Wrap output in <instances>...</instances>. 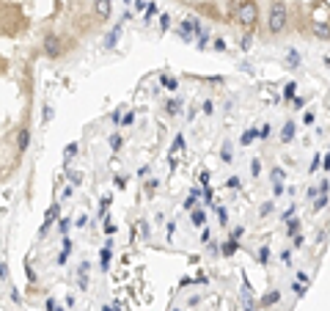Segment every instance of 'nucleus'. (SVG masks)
Wrapping results in <instances>:
<instances>
[{"mask_svg": "<svg viewBox=\"0 0 330 311\" xmlns=\"http://www.w3.org/2000/svg\"><path fill=\"white\" fill-rule=\"evenodd\" d=\"M113 0H0V55L14 61H66L110 22Z\"/></svg>", "mask_w": 330, "mask_h": 311, "instance_id": "nucleus-1", "label": "nucleus"}, {"mask_svg": "<svg viewBox=\"0 0 330 311\" xmlns=\"http://www.w3.org/2000/svg\"><path fill=\"white\" fill-rule=\"evenodd\" d=\"M36 64L0 55V182L22 168L33 135Z\"/></svg>", "mask_w": 330, "mask_h": 311, "instance_id": "nucleus-2", "label": "nucleus"}, {"mask_svg": "<svg viewBox=\"0 0 330 311\" xmlns=\"http://www.w3.org/2000/svg\"><path fill=\"white\" fill-rule=\"evenodd\" d=\"M264 39L330 44V0H259Z\"/></svg>", "mask_w": 330, "mask_h": 311, "instance_id": "nucleus-3", "label": "nucleus"}, {"mask_svg": "<svg viewBox=\"0 0 330 311\" xmlns=\"http://www.w3.org/2000/svg\"><path fill=\"white\" fill-rule=\"evenodd\" d=\"M173 3L240 39L259 36V0H173Z\"/></svg>", "mask_w": 330, "mask_h": 311, "instance_id": "nucleus-4", "label": "nucleus"}]
</instances>
